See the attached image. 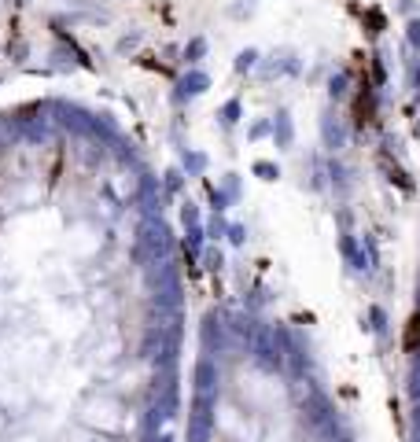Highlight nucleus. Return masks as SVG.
Here are the masks:
<instances>
[{"mask_svg": "<svg viewBox=\"0 0 420 442\" xmlns=\"http://www.w3.org/2000/svg\"><path fill=\"white\" fill-rule=\"evenodd\" d=\"M406 347H409V350H417V347H420V314L413 317V325H409V336H406Z\"/></svg>", "mask_w": 420, "mask_h": 442, "instance_id": "obj_1", "label": "nucleus"}]
</instances>
